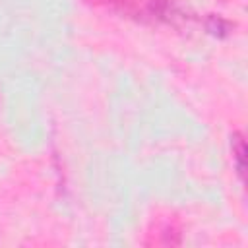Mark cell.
<instances>
[{"label":"cell","instance_id":"obj_1","mask_svg":"<svg viewBox=\"0 0 248 248\" xmlns=\"http://www.w3.org/2000/svg\"><path fill=\"white\" fill-rule=\"evenodd\" d=\"M232 149H234V157H236V169H238V174L244 176V141L238 134L232 136Z\"/></svg>","mask_w":248,"mask_h":248}]
</instances>
